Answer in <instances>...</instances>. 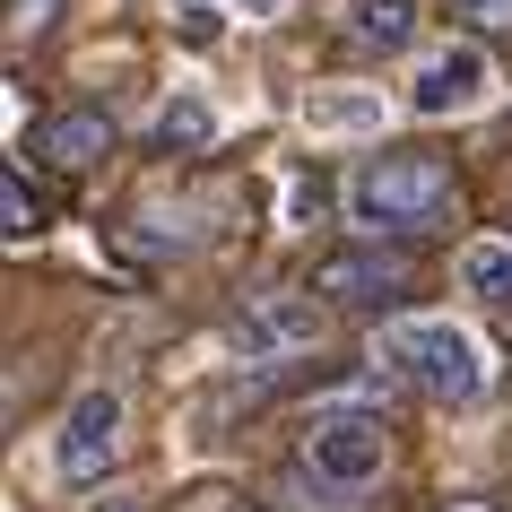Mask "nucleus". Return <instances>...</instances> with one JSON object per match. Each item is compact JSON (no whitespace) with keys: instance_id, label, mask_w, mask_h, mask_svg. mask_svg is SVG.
Segmentation results:
<instances>
[{"instance_id":"obj_6","label":"nucleus","mask_w":512,"mask_h":512,"mask_svg":"<svg viewBox=\"0 0 512 512\" xmlns=\"http://www.w3.org/2000/svg\"><path fill=\"white\" fill-rule=\"evenodd\" d=\"M313 296L382 313V304H400V296H408V252H391V243H356V252H330L322 270H313Z\"/></svg>"},{"instance_id":"obj_2","label":"nucleus","mask_w":512,"mask_h":512,"mask_svg":"<svg viewBox=\"0 0 512 512\" xmlns=\"http://www.w3.org/2000/svg\"><path fill=\"white\" fill-rule=\"evenodd\" d=\"M382 356L400 365L426 400H443V408H469L486 391V356H478V339L469 330H452V322H391L382 330Z\"/></svg>"},{"instance_id":"obj_16","label":"nucleus","mask_w":512,"mask_h":512,"mask_svg":"<svg viewBox=\"0 0 512 512\" xmlns=\"http://www.w3.org/2000/svg\"><path fill=\"white\" fill-rule=\"evenodd\" d=\"M183 44H217V9H183Z\"/></svg>"},{"instance_id":"obj_11","label":"nucleus","mask_w":512,"mask_h":512,"mask_svg":"<svg viewBox=\"0 0 512 512\" xmlns=\"http://www.w3.org/2000/svg\"><path fill=\"white\" fill-rule=\"evenodd\" d=\"M460 287L478 304H512V243H469L460 252Z\"/></svg>"},{"instance_id":"obj_7","label":"nucleus","mask_w":512,"mask_h":512,"mask_svg":"<svg viewBox=\"0 0 512 512\" xmlns=\"http://www.w3.org/2000/svg\"><path fill=\"white\" fill-rule=\"evenodd\" d=\"M322 339V304L313 296H252L235 313V348L261 365V356H304Z\"/></svg>"},{"instance_id":"obj_3","label":"nucleus","mask_w":512,"mask_h":512,"mask_svg":"<svg viewBox=\"0 0 512 512\" xmlns=\"http://www.w3.org/2000/svg\"><path fill=\"white\" fill-rule=\"evenodd\" d=\"M382 460H391L382 417H365V408H313V417H304V469H313L322 486L356 495V486L382 478Z\"/></svg>"},{"instance_id":"obj_9","label":"nucleus","mask_w":512,"mask_h":512,"mask_svg":"<svg viewBox=\"0 0 512 512\" xmlns=\"http://www.w3.org/2000/svg\"><path fill=\"white\" fill-rule=\"evenodd\" d=\"M304 131H313V139L382 131V96H374V87H313V96H304Z\"/></svg>"},{"instance_id":"obj_8","label":"nucleus","mask_w":512,"mask_h":512,"mask_svg":"<svg viewBox=\"0 0 512 512\" xmlns=\"http://www.w3.org/2000/svg\"><path fill=\"white\" fill-rule=\"evenodd\" d=\"M35 148H44V165H61V174H87V165H96V157L113 148V122H105L96 105H79V113H53Z\"/></svg>"},{"instance_id":"obj_1","label":"nucleus","mask_w":512,"mask_h":512,"mask_svg":"<svg viewBox=\"0 0 512 512\" xmlns=\"http://www.w3.org/2000/svg\"><path fill=\"white\" fill-rule=\"evenodd\" d=\"M460 183L452 165L426 157V148H382L348 174V226H365V243H417L452 217Z\"/></svg>"},{"instance_id":"obj_15","label":"nucleus","mask_w":512,"mask_h":512,"mask_svg":"<svg viewBox=\"0 0 512 512\" xmlns=\"http://www.w3.org/2000/svg\"><path fill=\"white\" fill-rule=\"evenodd\" d=\"M469 27H486V35H512V0H452Z\"/></svg>"},{"instance_id":"obj_4","label":"nucleus","mask_w":512,"mask_h":512,"mask_svg":"<svg viewBox=\"0 0 512 512\" xmlns=\"http://www.w3.org/2000/svg\"><path fill=\"white\" fill-rule=\"evenodd\" d=\"M122 460V391L113 382H96V391H79L70 400V417H61V443H53V469L70 486H96Z\"/></svg>"},{"instance_id":"obj_14","label":"nucleus","mask_w":512,"mask_h":512,"mask_svg":"<svg viewBox=\"0 0 512 512\" xmlns=\"http://www.w3.org/2000/svg\"><path fill=\"white\" fill-rule=\"evenodd\" d=\"M53 18H61V0H9V35L27 44V35H53Z\"/></svg>"},{"instance_id":"obj_12","label":"nucleus","mask_w":512,"mask_h":512,"mask_svg":"<svg viewBox=\"0 0 512 512\" xmlns=\"http://www.w3.org/2000/svg\"><path fill=\"white\" fill-rule=\"evenodd\" d=\"M217 139V113L200 105V96H174V105L157 113V148L165 157H191V148H209Z\"/></svg>"},{"instance_id":"obj_13","label":"nucleus","mask_w":512,"mask_h":512,"mask_svg":"<svg viewBox=\"0 0 512 512\" xmlns=\"http://www.w3.org/2000/svg\"><path fill=\"white\" fill-rule=\"evenodd\" d=\"M0 235H9V243H35V235H44V209L27 200V174H18V165L0 174Z\"/></svg>"},{"instance_id":"obj_10","label":"nucleus","mask_w":512,"mask_h":512,"mask_svg":"<svg viewBox=\"0 0 512 512\" xmlns=\"http://www.w3.org/2000/svg\"><path fill=\"white\" fill-rule=\"evenodd\" d=\"M417 35V0H348V44L365 53H400Z\"/></svg>"},{"instance_id":"obj_5","label":"nucleus","mask_w":512,"mask_h":512,"mask_svg":"<svg viewBox=\"0 0 512 512\" xmlns=\"http://www.w3.org/2000/svg\"><path fill=\"white\" fill-rule=\"evenodd\" d=\"M486 87H495V61H486L478 35H460V44H443V53L417 61V79H408V105L426 113V122H443V113H478Z\"/></svg>"},{"instance_id":"obj_17","label":"nucleus","mask_w":512,"mask_h":512,"mask_svg":"<svg viewBox=\"0 0 512 512\" xmlns=\"http://www.w3.org/2000/svg\"><path fill=\"white\" fill-rule=\"evenodd\" d=\"M235 9H243V18H270V9H278V0H235Z\"/></svg>"}]
</instances>
